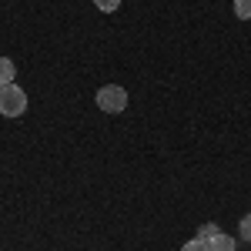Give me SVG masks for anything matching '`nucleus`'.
I'll return each mask as SVG.
<instances>
[{"label": "nucleus", "mask_w": 251, "mask_h": 251, "mask_svg": "<svg viewBox=\"0 0 251 251\" xmlns=\"http://www.w3.org/2000/svg\"><path fill=\"white\" fill-rule=\"evenodd\" d=\"M97 107H100L104 114H121V111L127 107V91L117 87V84H104V87L97 91Z\"/></svg>", "instance_id": "1"}, {"label": "nucleus", "mask_w": 251, "mask_h": 251, "mask_svg": "<svg viewBox=\"0 0 251 251\" xmlns=\"http://www.w3.org/2000/svg\"><path fill=\"white\" fill-rule=\"evenodd\" d=\"M24 111H27V94L20 91L17 84L0 87V114L3 117H20Z\"/></svg>", "instance_id": "2"}, {"label": "nucleus", "mask_w": 251, "mask_h": 251, "mask_svg": "<svg viewBox=\"0 0 251 251\" xmlns=\"http://www.w3.org/2000/svg\"><path fill=\"white\" fill-rule=\"evenodd\" d=\"M14 74H17L14 60H10V57H0V87H10V84H14Z\"/></svg>", "instance_id": "3"}, {"label": "nucleus", "mask_w": 251, "mask_h": 251, "mask_svg": "<svg viewBox=\"0 0 251 251\" xmlns=\"http://www.w3.org/2000/svg\"><path fill=\"white\" fill-rule=\"evenodd\" d=\"M208 251H234V238L231 234H214L211 241H208Z\"/></svg>", "instance_id": "4"}, {"label": "nucleus", "mask_w": 251, "mask_h": 251, "mask_svg": "<svg viewBox=\"0 0 251 251\" xmlns=\"http://www.w3.org/2000/svg\"><path fill=\"white\" fill-rule=\"evenodd\" d=\"M214 234H221V228H218L214 221H204V225L198 228V241H204V245H208V241H211Z\"/></svg>", "instance_id": "5"}, {"label": "nucleus", "mask_w": 251, "mask_h": 251, "mask_svg": "<svg viewBox=\"0 0 251 251\" xmlns=\"http://www.w3.org/2000/svg\"><path fill=\"white\" fill-rule=\"evenodd\" d=\"M234 17L251 20V0H234Z\"/></svg>", "instance_id": "6"}, {"label": "nucleus", "mask_w": 251, "mask_h": 251, "mask_svg": "<svg viewBox=\"0 0 251 251\" xmlns=\"http://www.w3.org/2000/svg\"><path fill=\"white\" fill-rule=\"evenodd\" d=\"M94 7L100 14H114L117 7H121V0H94Z\"/></svg>", "instance_id": "7"}, {"label": "nucleus", "mask_w": 251, "mask_h": 251, "mask_svg": "<svg viewBox=\"0 0 251 251\" xmlns=\"http://www.w3.org/2000/svg\"><path fill=\"white\" fill-rule=\"evenodd\" d=\"M238 234H241L245 241H251V214H245V218H241V225H238Z\"/></svg>", "instance_id": "8"}, {"label": "nucleus", "mask_w": 251, "mask_h": 251, "mask_svg": "<svg viewBox=\"0 0 251 251\" xmlns=\"http://www.w3.org/2000/svg\"><path fill=\"white\" fill-rule=\"evenodd\" d=\"M181 251H208V245H204V241H198V238H191V241H188Z\"/></svg>", "instance_id": "9"}]
</instances>
